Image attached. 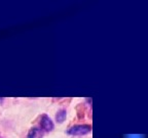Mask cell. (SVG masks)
I'll use <instances>...</instances> for the list:
<instances>
[{
  "label": "cell",
  "instance_id": "obj_1",
  "mask_svg": "<svg viewBox=\"0 0 148 138\" xmlns=\"http://www.w3.org/2000/svg\"><path fill=\"white\" fill-rule=\"evenodd\" d=\"M92 131V126L90 125H74L68 130L67 133L70 135L81 136L86 135Z\"/></svg>",
  "mask_w": 148,
  "mask_h": 138
},
{
  "label": "cell",
  "instance_id": "obj_2",
  "mask_svg": "<svg viewBox=\"0 0 148 138\" xmlns=\"http://www.w3.org/2000/svg\"><path fill=\"white\" fill-rule=\"evenodd\" d=\"M40 125H41V128L43 129L44 131H46V132L53 131V123L51 120V118L47 117L46 115H43L41 117V122H40Z\"/></svg>",
  "mask_w": 148,
  "mask_h": 138
},
{
  "label": "cell",
  "instance_id": "obj_3",
  "mask_svg": "<svg viewBox=\"0 0 148 138\" xmlns=\"http://www.w3.org/2000/svg\"><path fill=\"white\" fill-rule=\"evenodd\" d=\"M42 133L40 131V129L38 128H32L28 133L27 138H41Z\"/></svg>",
  "mask_w": 148,
  "mask_h": 138
},
{
  "label": "cell",
  "instance_id": "obj_4",
  "mask_svg": "<svg viewBox=\"0 0 148 138\" xmlns=\"http://www.w3.org/2000/svg\"><path fill=\"white\" fill-rule=\"evenodd\" d=\"M66 117H67V112L65 110H61L56 115V120H57V122L61 124V123H63L66 120Z\"/></svg>",
  "mask_w": 148,
  "mask_h": 138
}]
</instances>
